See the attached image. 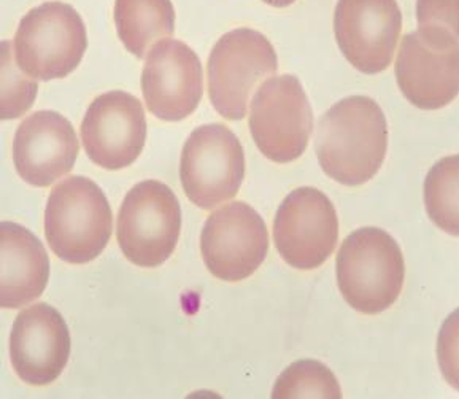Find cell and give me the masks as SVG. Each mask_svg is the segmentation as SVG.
<instances>
[{"label":"cell","mask_w":459,"mask_h":399,"mask_svg":"<svg viewBox=\"0 0 459 399\" xmlns=\"http://www.w3.org/2000/svg\"><path fill=\"white\" fill-rule=\"evenodd\" d=\"M458 51V47L429 42L417 30L403 37L396 59V80L411 106L438 110L456 99Z\"/></svg>","instance_id":"2e32d148"},{"label":"cell","mask_w":459,"mask_h":399,"mask_svg":"<svg viewBox=\"0 0 459 399\" xmlns=\"http://www.w3.org/2000/svg\"><path fill=\"white\" fill-rule=\"evenodd\" d=\"M37 92V80L16 63L13 43L0 42V121L22 118L34 106Z\"/></svg>","instance_id":"44dd1931"},{"label":"cell","mask_w":459,"mask_h":399,"mask_svg":"<svg viewBox=\"0 0 459 399\" xmlns=\"http://www.w3.org/2000/svg\"><path fill=\"white\" fill-rule=\"evenodd\" d=\"M405 279L401 247L380 228L351 232L337 255V283L348 306L376 316L390 308Z\"/></svg>","instance_id":"3957f363"},{"label":"cell","mask_w":459,"mask_h":399,"mask_svg":"<svg viewBox=\"0 0 459 399\" xmlns=\"http://www.w3.org/2000/svg\"><path fill=\"white\" fill-rule=\"evenodd\" d=\"M112 231V207L98 183L75 176L53 188L45 209V238L57 258L91 263L102 255Z\"/></svg>","instance_id":"7a4b0ae2"},{"label":"cell","mask_w":459,"mask_h":399,"mask_svg":"<svg viewBox=\"0 0 459 399\" xmlns=\"http://www.w3.org/2000/svg\"><path fill=\"white\" fill-rule=\"evenodd\" d=\"M273 240L290 266L312 271L325 265L339 240L334 204L320 189H294L277 211Z\"/></svg>","instance_id":"9c48e42d"},{"label":"cell","mask_w":459,"mask_h":399,"mask_svg":"<svg viewBox=\"0 0 459 399\" xmlns=\"http://www.w3.org/2000/svg\"><path fill=\"white\" fill-rule=\"evenodd\" d=\"M115 24L126 49L142 59L154 43L174 36V5L170 0H115Z\"/></svg>","instance_id":"ac0fdd59"},{"label":"cell","mask_w":459,"mask_h":399,"mask_svg":"<svg viewBox=\"0 0 459 399\" xmlns=\"http://www.w3.org/2000/svg\"><path fill=\"white\" fill-rule=\"evenodd\" d=\"M202 258L210 273L224 282H242L264 263L269 231L264 220L247 203L228 204L210 215L201 234Z\"/></svg>","instance_id":"30bf717a"},{"label":"cell","mask_w":459,"mask_h":399,"mask_svg":"<svg viewBox=\"0 0 459 399\" xmlns=\"http://www.w3.org/2000/svg\"><path fill=\"white\" fill-rule=\"evenodd\" d=\"M146 108L162 121L188 118L204 94L199 56L186 43L162 39L146 53L142 74Z\"/></svg>","instance_id":"4fadbf2b"},{"label":"cell","mask_w":459,"mask_h":399,"mask_svg":"<svg viewBox=\"0 0 459 399\" xmlns=\"http://www.w3.org/2000/svg\"><path fill=\"white\" fill-rule=\"evenodd\" d=\"M49 258L42 242L22 224L0 223V308H20L42 296Z\"/></svg>","instance_id":"e0dca14e"},{"label":"cell","mask_w":459,"mask_h":399,"mask_svg":"<svg viewBox=\"0 0 459 399\" xmlns=\"http://www.w3.org/2000/svg\"><path fill=\"white\" fill-rule=\"evenodd\" d=\"M82 141L91 161L107 170L129 168L146 141V117L139 99L125 91L105 92L88 107Z\"/></svg>","instance_id":"7c38bea8"},{"label":"cell","mask_w":459,"mask_h":399,"mask_svg":"<svg viewBox=\"0 0 459 399\" xmlns=\"http://www.w3.org/2000/svg\"><path fill=\"white\" fill-rule=\"evenodd\" d=\"M88 48L82 16L64 2H45L24 14L14 36V57L24 74L49 82L77 69Z\"/></svg>","instance_id":"277c9868"},{"label":"cell","mask_w":459,"mask_h":399,"mask_svg":"<svg viewBox=\"0 0 459 399\" xmlns=\"http://www.w3.org/2000/svg\"><path fill=\"white\" fill-rule=\"evenodd\" d=\"M272 398H342V390L333 371L316 360H300L291 364L275 382Z\"/></svg>","instance_id":"ffe728a7"},{"label":"cell","mask_w":459,"mask_h":399,"mask_svg":"<svg viewBox=\"0 0 459 399\" xmlns=\"http://www.w3.org/2000/svg\"><path fill=\"white\" fill-rule=\"evenodd\" d=\"M279 69L277 53L258 30L240 28L224 34L209 57V98L223 118L244 119L251 94Z\"/></svg>","instance_id":"5b68a950"},{"label":"cell","mask_w":459,"mask_h":399,"mask_svg":"<svg viewBox=\"0 0 459 399\" xmlns=\"http://www.w3.org/2000/svg\"><path fill=\"white\" fill-rule=\"evenodd\" d=\"M263 2L267 4V5H271V7L285 8L292 5L296 0H263Z\"/></svg>","instance_id":"603a6c76"},{"label":"cell","mask_w":459,"mask_h":399,"mask_svg":"<svg viewBox=\"0 0 459 399\" xmlns=\"http://www.w3.org/2000/svg\"><path fill=\"white\" fill-rule=\"evenodd\" d=\"M418 34L446 47H458L456 0H418Z\"/></svg>","instance_id":"7402d4cb"},{"label":"cell","mask_w":459,"mask_h":399,"mask_svg":"<svg viewBox=\"0 0 459 399\" xmlns=\"http://www.w3.org/2000/svg\"><path fill=\"white\" fill-rule=\"evenodd\" d=\"M250 106L248 125L259 152L279 164L299 160L314 131V112L299 78H267Z\"/></svg>","instance_id":"52a82bcc"},{"label":"cell","mask_w":459,"mask_h":399,"mask_svg":"<svg viewBox=\"0 0 459 399\" xmlns=\"http://www.w3.org/2000/svg\"><path fill=\"white\" fill-rule=\"evenodd\" d=\"M458 156H446L432 166L425 182L426 211L440 230L458 236Z\"/></svg>","instance_id":"d6986e66"},{"label":"cell","mask_w":459,"mask_h":399,"mask_svg":"<svg viewBox=\"0 0 459 399\" xmlns=\"http://www.w3.org/2000/svg\"><path fill=\"white\" fill-rule=\"evenodd\" d=\"M180 178L189 201L212 211L234 199L245 178L242 143L218 123L197 127L181 152Z\"/></svg>","instance_id":"ba28073f"},{"label":"cell","mask_w":459,"mask_h":399,"mask_svg":"<svg viewBox=\"0 0 459 399\" xmlns=\"http://www.w3.org/2000/svg\"><path fill=\"white\" fill-rule=\"evenodd\" d=\"M180 231V203L166 183L145 180L126 195L117 238L133 265L148 269L164 265L177 248Z\"/></svg>","instance_id":"8992f818"},{"label":"cell","mask_w":459,"mask_h":399,"mask_svg":"<svg viewBox=\"0 0 459 399\" xmlns=\"http://www.w3.org/2000/svg\"><path fill=\"white\" fill-rule=\"evenodd\" d=\"M78 152L77 133L61 113H32L14 134V169L24 182L39 188L51 186L67 176L75 166Z\"/></svg>","instance_id":"9a60e30c"},{"label":"cell","mask_w":459,"mask_h":399,"mask_svg":"<svg viewBox=\"0 0 459 399\" xmlns=\"http://www.w3.org/2000/svg\"><path fill=\"white\" fill-rule=\"evenodd\" d=\"M70 345L67 323L56 308L47 302L24 308L10 334L14 372L29 386H49L65 369Z\"/></svg>","instance_id":"5bb4252c"},{"label":"cell","mask_w":459,"mask_h":399,"mask_svg":"<svg viewBox=\"0 0 459 399\" xmlns=\"http://www.w3.org/2000/svg\"><path fill=\"white\" fill-rule=\"evenodd\" d=\"M403 30L396 0H339L335 7V40L355 69L376 75L393 63Z\"/></svg>","instance_id":"8fae6325"},{"label":"cell","mask_w":459,"mask_h":399,"mask_svg":"<svg viewBox=\"0 0 459 399\" xmlns=\"http://www.w3.org/2000/svg\"><path fill=\"white\" fill-rule=\"evenodd\" d=\"M315 150L326 176L345 186L369 182L388 150V125L368 96H350L331 107L316 127Z\"/></svg>","instance_id":"6da1fadb"}]
</instances>
